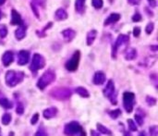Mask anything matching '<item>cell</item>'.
Instances as JSON below:
<instances>
[{
    "instance_id": "obj_1",
    "label": "cell",
    "mask_w": 158,
    "mask_h": 136,
    "mask_svg": "<svg viewBox=\"0 0 158 136\" xmlns=\"http://www.w3.org/2000/svg\"><path fill=\"white\" fill-rule=\"evenodd\" d=\"M24 79V73L22 71H15V70H8L6 73L5 81L6 84L8 87H14L17 84L23 81Z\"/></svg>"
},
{
    "instance_id": "obj_2",
    "label": "cell",
    "mask_w": 158,
    "mask_h": 136,
    "mask_svg": "<svg viewBox=\"0 0 158 136\" xmlns=\"http://www.w3.org/2000/svg\"><path fill=\"white\" fill-rule=\"evenodd\" d=\"M55 80H56V73L53 70L48 69L38 80V81H37V87L40 90H45Z\"/></svg>"
},
{
    "instance_id": "obj_3",
    "label": "cell",
    "mask_w": 158,
    "mask_h": 136,
    "mask_svg": "<svg viewBox=\"0 0 158 136\" xmlns=\"http://www.w3.org/2000/svg\"><path fill=\"white\" fill-rule=\"evenodd\" d=\"M83 132L82 125L77 121H70L66 124L64 128V133L66 136H77Z\"/></svg>"
},
{
    "instance_id": "obj_4",
    "label": "cell",
    "mask_w": 158,
    "mask_h": 136,
    "mask_svg": "<svg viewBox=\"0 0 158 136\" xmlns=\"http://www.w3.org/2000/svg\"><path fill=\"white\" fill-rule=\"evenodd\" d=\"M104 95L107 97L110 102L113 105H117V95H116V89H115V84L112 80H109L108 83L104 89Z\"/></svg>"
},
{
    "instance_id": "obj_5",
    "label": "cell",
    "mask_w": 158,
    "mask_h": 136,
    "mask_svg": "<svg viewBox=\"0 0 158 136\" xmlns=\"http://www.w3.org/2000/svg\"><path fill=\"white\" fill-rule=\"evenodd\" d=\"M135 104V95L131 92H125L123 94V106L128 113H131Z\"/></svg>"
},
{
    "instance_id": "obj_6",
    "label": "cell",
    "mask_w": 158,
    "mask_h": 136,
    "mask_svg": "<svg viewBox=\"0 0 158 136\" xmlns=\"http://www.w3.org/2000/svg\"><path fill=\"white\" fill-rule=\"evenodd\" d=\"M46 66V59L40 54H34L32 57V60L30 66V69L32 72H36L39 69H42Z\"/></svg>"
},
{
    "instance_id": "obj_7",
    "label": "cell",
    "mask_w": 158,
    "mask_h": 136,
    "mask_svg": "<svg viewBox=\"0 0 158 136\" xmlns=\"http://www.w3.org/2000/svg\"><path fill=\"white\" fill-rule=\"evenodd\" d=\"M129 37L128 35H125V34H120L118 39L116 40V43L113 44L112 47V58L115 59L117 58V53H118V48L121 47V45L125 44L127 43H129Z\"/></svg>"
},
{
    "instance_id": "obj_8",
    "label": "cell",
    "mask_w": 158,
    "mask_h": 136,
    "mask_svg": "<svg viewBox=\"0 0 158 136\" xmlns=\"http://www.w3.org/2000/svg\"><path fill=\"white\" fill-rule=\"evenodd\" d=\"M80 58H81L80 51H76L73 54V56L71 57V58L67 61L66 65H65L66 69L68 71H75L78 69L79 62H80Z\"/></svg>"
},
{
    "instance_id": "obj_9",
    "label": "cell",
    "mask_w": 158,
    "mask_h": 136,
    "mask_svg": "<svg viewBox=\"0 0 158 136\" xmlns=\"http://www.w3.org/2000/svg\"><path fill=\"white\" fill-rule=\"evenodd\" d=\"M53 97L58 100H66L71 95V91L68 88H57L51 93Z\"/></svg>"
},
{
    "instance_id": "obj_10",
    "label": "cell",
    "mask_w": 158,
    "mask_h": 136,
    "mask_svg": "<svg viewBox=\"0 0 158 136\" xmlns=\"http://www.w3.org/2000/svg\"><path fill=\"white\" fill-rule=\"evenodd\" d=\"M30 59V53L27 50H21L18 55V64L23 66L27 64Z\"/></svg>"
},
{
    "instance_id": "obj_11",
    "label": "cell",
    "mask_w": 158,
    "mask_h": 136,
    "mask_svg": "<svg viewBox=\"0 0 158 136\" xmlns=\"http://www.w3.org/2000/svg\"><path fill=\"white\" fill-rule=\"evenodd\" d=\"M14 55L11 51H6L2 56V62L5 67H8L13 62Z\"/></svg>"
},
{
    "instance_id": "obj_12",
    "label": "cell",
    "mask_w": 158,
    "mask_h": 136,
    "mask_svg": "<svg viewBox=\"0 0 158 136\" xmlns=\"http://www.w3.org/2000/svg\"><path fill=\"white\" fill-rule=\"evenodd\" d=\"M93 84L95 85H102L105 81V75L103 71H96L93 76Z\"/></svg>"
},
{
    "instance_id": "obj_13",
    "label": "cell",
    "mask_w": 158,
    "mask_h": 136,
    "mask_svg": "<svg viewBox=\"0 0 158 136\" xmlns=\"http://www.w3.org/2000/svg\"><path fill=\"white\" fill-rule=\"evenodd\" d=\"M57 114V108L55 106H52V107H48L46 109L43 110V116L45 117V119L46 120H50L52 118L56 117Z\"/></svg>"
},
{
    "instance_id": "obj_14",
    "label": "cell",
    "mask_w": 158,
    "mask_h": 136,
    "mask_svg": "<svg viewBox=\"0 0 158 136\" xmlns=\"http://www.w3.org/2000/svg\"><path fill=\"white\" fill-rule=\"evenodd\" d=\"M62 35H63V37L65 39V41L67 42H71L74 37H75V35H76V32L72 29H66L62 32Z\"/></svg>"
},
{
    "instance_id": "obj_15",
    "label": "cell",
    "mask_w": 158,
    "mask_h": 136,
    "mask_svg": "<svg viewBox=\"0 0 158 136\" xmlns=\"http://www.w3.org/2000/svg\"><path fill=\"white\" fill-rule=\"evenodd\" d=\"M11 17H12V19H11V24L12 25H21V24H23L21 15L18 13V11H16L15 10H12Z\"/></svg>"
},
{
    "instance_id": "obj_16",
    "label": "cell",
    "mask_w": 158,
    "mask_h": 136,
    "mask_svg": "<svg viewBox=\"0 0 158 136\" xmlns=\"http://www.w3.org/2000/svg\"><path fill=\"white\" fill-rule=\"evenodd\" d=\"M15 36L17 40H22L26 36V26L24 24L20 25V27L16 30L15 32Z\"/></svg>"
},
{
    "instance_id": "obj_17",
    "label": "cell",
    "mask_w": 158,
    "mask_h": 136,
    "mask_svg": "<svg viewBox=\"0 0 158 136\" xmlns=\"http://www.w3.org/2000/svg\"><path fill=\"white\" fill-rule=\"evenodd\" d=\"M120 20V15L118 13H112L107 20L104 21V26H107V25H109L111 23H115L117 21H118Z\"/></svg>"
},
{
    "instance_id": "obj_18",
    "label": "cell",
    "mask_w": 158,
    "mask_h": 136,
    "mask_svg": "<svg viewBox=\"0 0 158 136\" xmlns=\"http://www.w3.org/2000/svg\"><path fill=\"white\" fill-rule=\"evenodd\" d=\"M137 58V50L133 47L129 48L125 53V58L127 60H133Z\"/></svg>"
},
{
    "instance_id": "obj_19",
    "label": "cell",
    "mask_w": 158,
    "mask_h": 136,
    "mask_svg": "<svg viewBox=\"0 0 158 136\" xmlns=\"http://www.w3.org/2000/svg\"><path fill=\"white\" fill-rule=\"evenodd\" d=\"M55 17L57 21H64L68 18V13L64 8H58L55 13Z\"/></svg>"
},
{
    "instance_id": "obj_20",
    "label": "cell",
    "mask_w": 158,
    "mask_h": 136,
    "mask_svg": "<svg viewBox=\"0 0 158 136\" xmlns=\"http://www.w3.org/2000/svg\"><path fill=\"white\" fill-rule=\"evenodd\" d=\"M96 35H97V32L95 30H92L88 33L87 34V44L88 45H92L96 38Z\"/></svg>"
},
{
    "instance_id": "obj_21",
    "label": "cell",
    "mask_w": 158,
    "mask_h": 136,
    "mask_svg": "<svg viewBox=\"0 0 158 136\" xmlns=\"http://www.w3.org/2000/svg\"><path fill=\"white\" fill-rule=\"evenodd\" d=\"M97 131H98V132H100V133L107 134V135H108V136H113L112 132H111L108 128H107L105 126H104L103 124H101V123H97Z\"/></svg>"
},
{
    "instance_id": "obj_22",
    "label": "cell",
    "mask_w": 158,
    "mask_h": 136,
    "mask_svg": "<svg viewBox=\"0 0 158 136\" xmlns=\"http://www.w3.org/2000/svg\"><path fill=\"white\" fill-rule=\"evenodd\" d=\"M76 93L79 95H81L82 97H84V98H88V97H90V93L88 92L87 89L84 88V87H77L76 88Z\"/></svg>"
},
{
    "instance_id": "obj_23",
    "label": "cell",
    "mask_w": 158,
    "mask_h": 136,
    "mask_svg": "<svg viewBox=\"0 0 158 136\" xmlns=\"http://www.w3.org/2000/svg\"><path fill=\"white\" fill-rule=\"evenodd\" d=\"M0 106H1L2 107H4V108H6V109H10V108L13 106L12 103L6 97L0 98Z\"/></svg>"
},
{
    "instance_id": "obj_24",
    "label": "cell",
    "mask_w": 158,
    "mask_h": 136,
    "mask_svg": "<svg viewBox=\"0 0 158 136\" xmlns=\"http://www.w3.org/2000/svg\"><path fill=\"white\" fill-rule=\"evenodd\" d=\"M84 4H85V0H76L75 2L76 11L79 13H82L84 10Z\"/></svg>"
},
{
    "instance_id": "obj_25",
    "label": "cell",
    "mask_w": 158,
    "mask_h": 136,
    "mask_svg": "<svg viewBox=\"0 0 158 136\" xmlns=\"http://www.w3.org/2000/svg\"><path fill=\"white\" fill-rule=\"evenodd\" d=\"M1 121H2L3 125H5V126L8 125V124L10 123V121H11V115H10V113H5V114L2 116Z\"/></svg>"
},
{
    "instance_id": "obj_26",
    "label": "cell",
    "mask_w": 158,
    "mask_h": 136,
    "mask_svg": "<svg viewBox=\"0 0 158 136\" xmlns=\"http://www.w3.org/2000/svg\"><path fill=\"white\" fill-rule=\"evenodd\" d=\"M108 115L112 118L113 120H117L118 118L121 115V110L120 109H116V110H109Z\"/></svg>"
},
{
    "instance_id": "obj_27",
    "label": "cell",
    "mask_w": 158,
    "mask_h": 136,
    "mask_svg": "<svg viewBox=\"0 0 158 136\" xmlns=\"http://www.w3.org/2000/svg\"><path fill=\"white\" fill-rule=\"evenodd\" d=\"M92 4L94 8H96V10H100L104 5V2H103V0H92Z\"/></svg>"
},
{
    "instance_id": "obj_28",
    "label": "cell",
    "mask_w": 158,
    "mask_h": 136,
    "mask_svg": "<svg viewBox=\"0 0 158 136\" xmlns=\"http://www.w3.org/2000/svg\"><path fill=\"white\" fill-rule=\"evenodd\" d=\"M7 35V29L6 25L0 24V37L5 38Z\"/></svg>"
},
{
    "instance_id": "obj_29",
    "label": "cell",
    "mask_w": 158,
    "mask_h": 136,
    "mask_svg": "<svg viewBox=\"0 0 158 136\" xmlns=\"http://www.w3.org/2000/svg\"><path fill=\"white\" fill-rule=\"evenodd\" d=\"M128 126H129V129L131 132H137V130H138L135 122L132 120H128Z\"/></svg>"
},
{
    "instance_id": "obj_30",
    "label": "cell",
    "mask_w": 158,
    "mask_h": 136,
    "mask_svg": "<svg viewBox=\"0 0 158 136\" xmlns=\"http://www.w3.org/2000/svg\"><path fill=\"white\" fill-rule=\"evenodd\" d=\"M16 112L18 115H22L24 113V106L22 103L19 102L17 105V108H16Z\"/></svg>"
},
{
    "instance_id": "obj_31",
    "label": "cell",
    "mask_w": 158,
    "mask_h": 136,
    "mask_svg": "<svg viewBox=\"0 0 158 136\" xmlns=\"http://www.w3.org/2000/svg\"><path fill=\"white\" fill-rule=\"evenodd\" d=\"M149 132H150L151 136H158V128L156 125L152 126L151 128L149 129Z\"/></svg>"
},
{
    "instance_id": "obj_32",
    "label": "cell",
    "mask_w": 158,
    "mask_h": 136,
    "mask_svg": "<svg viewBox=\"0 0 158 136\" xmlns=\"http://www.w3.org/2000/svg\"><path fill=\"white\" fill-rule=\"evenodd\" d=\"M34 136H47V133H46V132L43 127H40Z\"/></svg>"
},
{
    "instance_id": "obj_33",
    "label": "cell",
    "mask_w": 158,
    "mask_h": 136,
    "mask_svg": "<svg viewBox=\"0 0 158 136\" xmlns=\"http://www.w3.org/2000/svg\"><path fill=\"white\" fill-rule=\"evenodd\" d=\"M146 102L149 106H154L156 104V99L153 96H147L146 97Z\"/></svg>"
},
{
    "instance_id": "obj_34",
    "label": "cell",
    "mask_w": 158,
    "mask_h": 136,
    "mask_svg": "<svg viewBox=\"0 0 158 136\" xmlns=\"http://www.w3.org/2000/svg\"><path fill=\"white\" fill-rule=\"evenodd\" d=\"M154 23H153V22L148 23V24H147V26H146V28H145V32H146V33H147V34H150V33H153V31H154Z\"/></svg>"
},
{
    "instance_id": "obj_35",
    "label": "cell",
    "mask_w": 158,
    "mask_h": 136,
    "mask_svg": "<svg viewBox=\"0 0 158 136\" xmlns=\"http://www.w3.org/2000/svg\"><path fill=\"white\" fill-rule=\"evenodd\" d=\"M134 118H135V120H136V121H137V123L139 125H143V116H140L139 114H136L134 116Z\"/></svg>"
},
{
    "instance_id": "obj_36",
    "label": "cell",
    "mask_w": 158,
    "mask_h": 136,
    "mask_svg": "<svg viewBox=\"0 0 158 136\" xmlns=\"http://www.w3.org/2000/svg\"><path fill=\"white\" fill-rule=\"evenodd\" d=\"M38 120H39V114L38 113H35L32 117V120H31V124L34 125L38 122Z\"/></svg>"
},
{
    "instance_id": "obj_37",
    "label": "cell",
    "mask_w": 158,
    "mask_h": 136,
    "mask_svg": "<svg viewBox=\"0 0 158 136\" xmlns=\"http://www.w3.org/2000/svg\"><path fill=\"white\" fill-rule=\"evenodd\" d=\"M132 21H133L134 22H138V21H142V15H140V13L134 14L133 17H132Z\"/></svg>"
},
{
    "instance_id": "obj_38",
    "label": "cell",
    "mask_w": 158,
    "mask_h": 136,
    "mask_svg": "<svg viewBox=\"0 0 158 136\" xmlns=\"http://www.w3.org/2000/svg\"><path fill=\"white\" fill-rule=\"evenodd\" d=\"M140 34V27H135L133 29V35L135 37H139Z\"/></svg>"
},
{
    "instance_id": "obj_39",
    "label": "cell",
    "mask_w": 158,
    "mask_h": 136,
    "mask_svg": "<svg viewBox=\"0 0 158 136\" xmlns=\"http://www.w3.org/2000/svg\"><path fill=\"white\" fill-rule=\"evenodd\" d=\"M31 6H32V10H33L35 16H36V18H38V19H39V14H38V11H37V10H36V7H35V6H34L32 3L31 4Z\"/></svg>"
},
{
    "instance_id": "obj_40",
    "label": "cell",
    "mask_w": 158,
    "mask_h": 136,
    "mask_svg": "<svg viewBox=\"0 0 158 136\" xmlns=\"http://www.w3.org/2000/svg\"><path fill=\"white\" fill-rule=\"evenodd\" d=\"M128 2L131 5H139L140 0H128Z\"/></svg>"
},
{
    "instance_id": "obj_41",
    "label": "cell",
    "mask_w": 158,
    "mask_h": 136,
    "mask_svg": "<svg viewBox=\"0 0 158 136\" xmlns=\"http://www.w3.org/2000/svg\"><path fill=\"white\" fill-rule=\"evenodd\" d=\"M149 4L152 7H156V0H148Z\"/></svg>"
},
{
    "instance_id": "obj_42",
    "label": "cell",
    "mask_w": 158,
    "mask_h": 136,
    "mask_svg": "<svg viewBox=\"0 0 158 136\" xmlns=\"http://www.w3.org/2000/svg\"><path fill=\"white\" fill-rule=\"evenodd\" d=\"M91 136H101V135H100V132H96L94 130H91Z\"/></svg>"
},
{
    "instance_id": "obj_43",
    "label": "cell",
    "mask_w": 158,
    "mask_h": 136,
    "mask_svg": "<svg viewBox=\"0 0 158 136\" xmlns=\"http://www.w3.org/2000/svg\"><path fill=\"white\" fill-rule=\"evenodd\" d=\"M123 135H124V136H132L129 132H127V131H124V133H123Z\"/></svg>"
},
{
    "instance_id": "obj_44",
    "label": "cell",
    "mask_w": 158,
    "mask_h": 136,
    "mask_svg": "<svg viewBox=\"0 0 158 136\" xmlns=\"http://www.w3.org/2000/svg\"><path fill=\"white\" fill-rule=\"evenodd\" d=\"M151 48H152L154 51H156V50H157V47H156V45H155V47H152Z\"/></svg>"
},
{
    "instance_id": "obj_45",
    "label": "cell",
    "mask_w": 158,
    "mask_h": 136,
    "mask_svg": "<svg viewBox=\"0 0 158 136\" xmlns=\"http://www.w3.org/2000/svg\"><path fill=\"white\" fill-rule=\"evenodd\" d=\"M139 136H146V135H145V133H144L143 132H142L139 134Z\"/></svg>"
},
{
    "instance_id": "obj_46",
    "label": "cell",
    "mask_w": 158,
    "mask_h": 136,
    "mask_svg": "<svg viewBox=\"0 0 158 136\" xmlns=\"http://www.w3.org/2000/svg\"><path fill=\"white\" fill-rule=\"evenodd\" d=\"M5 1H6V0H0V6L3 5L5 3Z\"/></svg>"
},
{
    "instance_id": "obj_47",
    "label": "cell",
    "mask_w": 158,
    "mask_h": 136,
    "mask_svg": "<svg viewBox=\"0 0 158 136\" xmlns=\"http://www.w3.org/2000/svg\"><path fill=\"white\" fill-rule=\"evenodd\" d=\"M2 17H3V14H2V12H1V11H0V20L2 19Z\"/></svg>"
},
{
    "instance_id": "obj_48",
    "label": "cell",
    "mask_w": 158,
    "mask_h": 136,
    "mask_svg": "<svg viewBox=\"0 0 158 136\" xmlns=\"http://www.w3.org/2000/svg\"><path fill=\"white\" fill-rule=\"evenodd\" d=\"M11 134H10V136H13V132H10Z\"/></svg>"
},
{
    "instance_id": "obj_49",
    "label": "cell",
    "mask_w": 158,
    "mask_h": 136,
    "mask_svg": "<svg viewBox=\"0 0 158 136\" xmlns=\"http://www.w3.org/2000/svg\"><path fill=\"white\" fill-rule=\"evenodd\" d=\"M0 132H1V129H0Z\"/></svg>"
}]
</instances>
